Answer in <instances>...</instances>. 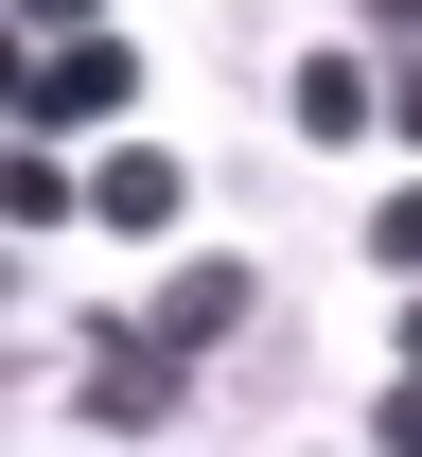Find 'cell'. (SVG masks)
Instances as JSON below:
<instances>
[{"instance_id": "ba28073f", "label": "cell", "mask_w": 422, "mask_h": 457, "mask_svg": "<svg viewBox=\"0 0 422 457\" xmlns=\"http://www.w3.org/2000/svg\"><path fill=\"white\" fill-rule=\"evenodd\" d=\"M369 440H387V457H422V370H405L387 404H369Z\"/></svg>"}, {"instance_id": "5b68a950", "label": "cell", "mask_w": 422, "mask_h": 457, "mask_svg": "<svg viewBox=\"0 0 422 457\" xmlns=\"http://www.w3.org/2000/svg\"><path fill=\"white\" fill-rule=\"evenodd\" d=\"M88 212H106V228H177V159H159V141H123V159L88 176Z\"/></svg>"}, {"instance_id": "277c9868", "label": "cell", "mask_w": 422, "mask_h": 457, "mask_svg": "<svg viewBox=\"0 0 422 457\" xmlns=\"http://www.w3.org/2000/svg\"><path fill=\"white\" fill-rule=\"evenodd\" d=\"M246 317H264V282H246V264H177V282H159V335H177V352L246 335Z\"/></svg>"}, {"instance_id": "52a82bcc", "label": "cell", "mask_w": 422, "mask_h": 457, "mask_svg": "<svg viewBox=\"0 0 422 457\" xmlns=\"http://www.w3.org/2000/svg\"><path fill=\"white\" fill-rule=\"evenodd\" d=\"M369 264H387V282H422V176L387 194V212H369Z\"/></svg>"}, {"instance_id": "9c48e42d", "label": "cell", "mask_w": 422, "mask_h": 457, "mask_svg": "<svg viewBox=\"0 0 422 457\" xmlns=\"http://www.w3.org/2000/svg\"><path fill=\"white\" fill-rule=\"evenodd\" d=\"M387 123H405V141H422V36H405V71H387Z\"/></svg>"}, {"instance_id": "6da1fadb", "label": "cell", "mask_w": 422, "mask_h": 457, "mask_svg": "<svg viewBox=\"0 0 422 457\" xmlns=\"http://www.w3.org/2000/svg\"><path fill=\"white\" fill-rule=\"evenodd\" d=\"M177 404H194V352L159 335V317H141V335H88V404H70L88 440H159Z\"/></svg>"}, {"instance_id": "7c38bea8", "label": "cell", "mask_w": 422, "mask_h": 457, "mask_svg": "<svg viewBox=\"0 0 422 457\" xmlns=\"http://www.w3.org/2000/svg\"><path fill=\"white\" fill-rule=\"evenodd\" d=\"M405 370H422V299H405Z\"/></svg>"}, {"instance_id": "7a4b0ae2", "label": "cell", "mask_w": 422, "mask_h": 457, "mask_svg": "<svg viewBox=\"0 0 422 457\" xmlns=\"http://www.w3.org/2000/svg\"><path fill=\"white\" fill-rule=\"evenodd\" d=\"M141 106V54H123L106 18H88V36H54V54H36V88H18V123H36V141H70V123H123Z\"/></svg>"}, {"instance_id": "8992f818", "label": "cell", "mask_w": 422, "mask_h": 457, "mask_svg": "<svg viewBox=\"0 0 422 457\" xmlns=\"http://www.w3.org/2000/svg\"><path fill=\"white\" fill-rule=\"evenodd\" d=\"M0 212H18V228H70L88 194H70V159H54V141H18V176H0Z\"/></svg>"}, {"instance_id": "8fae6325", "label": "cell", "mask_w": 422, "mask_h": 457, "mask_svg": "<svg viewBox=\"0 0 422 457\" xmlns=\"http://www.w3.org/2000/svg\"><path fill=\"white\" fill-rule=\"evenodd\" d=\"M369 36H387V54H405V36H422V0H369Z\"/></svg>"}, {"instance_id": "30bf717a", "label": "cell", "mask_w": 422, "mask_h": 457, "mask_svg": "<svg viewBox=\"0 0 422 457\" xmlns=\"http://www.w3.org/2000/svg\"><path fill=\"white\" fill-rule=\"evenodd\" d=\"M18 18H54V36H88V18H106V0H18Z\"/></svg>"}, {"instance_id": "3957f363", "label": "cell", "mask_w": 422, "mask_h": 457, "mask_svg": "<svg viewBox=\"0 0 422 457\" xmlns=\"http://www.w3.org/2000/svg\"><path fill=\"white\" fill-rule=\"evenodd\" d=\"M282 123H300V141H352V123H387V88H369L352 54H300L282 71Z\"/></svg>"}]
</instances>
